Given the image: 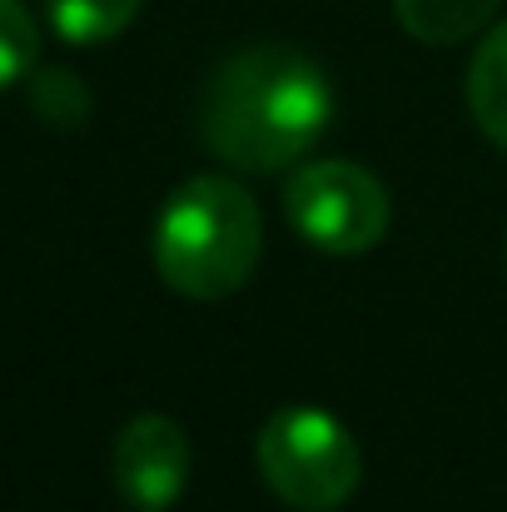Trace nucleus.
<instances>
[{"instance_id": "39448f33", "label": "nucleus", "mask_w": 507, "mask_h": 512, "mask_svg": "<svg viewBox=\"0 0 507 512\" xmlns=\"http://www.w3.org/2000/svg\"><path fill=\"white\" fill-rule=\"evenodd\" d=\"M189 433L169 418V413H135L110 453V478L120 488V498L140 512H165L179 503L184 483H189Z\"/></svg>"}, {"instance_id": "423d86ee", "label": "nucleus", "mask_w": 507, "mask_h": 512, "mask_svg": "<svg viewBox=\"0 0 507 512\" xmlns=\"http://www.w3.org/2000/svg\"><path fill=\"white\" fill-rule=\"evenodd\" d=\"M468 110H473V125L507 150V20L493 25L468 65Z\"/></svg>"}, {"instance_id": "1a4fd4ad", "label": "nucleus", "mask_w": 507, "mask_h": 512, "mask_svg": "<svg viewBox=\"0 0 507 512\" xmlns=\"http://www.w3.org/2000/svg\"><path fill=\"white\" fill-rule=\"evenodd\" d=\"M40 60V25L25 0H0V90L25 80Z\"/></svg>"}, {"instance_id": "6e6552de", "label": "nucleus", "mask_w": 507, "mask_h": 512, "mask_svg": "<svg viewBox=\"0 0 507 512\" xmlns=\"http://www.w3.org/2000/svg\"><path fill=\"white\" fill-rule=\"evenodd\" d=\"M145 0H45V20L65 45H105L135 25Z\"/></svg>"}, {"instance_id": "7ed1b4c3", "label": "nucleus", "mask_w": 507, "mask_h": 512, "mask_svg": "<svg viewBox=\"0 0 507 512\" xmlns=\"http://www.w3.org/2000/svg\"><path fill=\"white\" fill-rule=\"evenodd\" d=\"M259 473L294 512H334L363 478V453L334 413L294 403L279 408L254 443Z\"/></svg>"}, {"instance_id": "0eeeda50", "label": "nucleus", "mask_w": 507, "mask_h": 512, "mask_svg": "<svg viewBox=\"0 0 507 512\" xmlns=\"http://www.w3.org/2000/svg\"><path fill=\"white\" fill-rule=\"evenodd\" d=\"M503 0H393L398 25L423 45H458L488 30Z\"/></svg>"}, {"instance_id": "9d476101", "label": "nucleus", "mask_w": 507, "mask_h": 512, "mask_svg": "<svg viewBox=\"0 0 507 512\" xmlns=\"http://www.w3.org/2000/svg\"><path fill=\"white\" fill-rule=\"evenodd\" d=\"M503 259H507V249H503Z\"/></svg>"}, {"instance_id": "20e7f679", "label": "nucleus", "mask_w": 507, "mask_h": 512, "mask_svg": "<svg viewBox=\"0 0 507 512\" xmlns=\"http://www.w3.org/2000/svg\"><path fill=\"white\" fill-rule=\"evenodd\" d=\"M284 214L304 244L319 254H368L383 244L393 224V199L383 179L353 160H314L289 174L284 184Z\"/></svg>"}, {"instance_id": "f03ea898", "label": "nucleus", "mask_w": 507, "mask_h": 512, "mask_svg": "<svg viewBox=\"0 0 507 512\" xmlns=\"http://www.w3.org/2000/svg\"><path fill=\"white\" fill-rule=\"evenodd\" d=\"M150 249L174 294L214 304L249 284L264 254V214L244 184L224 174H194L165 199Z\"/></svg>"}, {"instance_id": "f257e3e1", "label": "nucleus", "mask_w": 507, "mask_h": 512, "mask_svg": "<svg viewBox=\"0 0 507 512\" xmlns=\"http://www.w3.org/2000/svg\"><path fill=\"white\" fill-rule=\"evenodd\" d=\"M334 120V85L299 45H249L204 85L199 135L214 160L244 174L299 165Z\"/></svg>"}]
</instances>
